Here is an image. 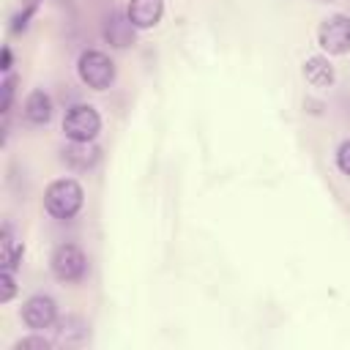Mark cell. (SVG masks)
<instances>
[{
  "mask_svg": "<svg viewBox=\"0 0 350 350\" xmlns=\"http://www.w3.org/2000/svg\"><path fill=\"white\" fill-rule=\"evenodd\" d=\"M85 202V191L74 178H57L44 191V205L55 219H71L79 213Z\"/></svg>",
  "mask_w": 350,
  "mask_h": 350,
  "instance_id": "1",
  "label": "cell"
},
{
  "mask_svg": "<svg viewBox=\"0 0 350 350\" xmlns=\"http://www.w3.org/2000/svg\"><path fill=\"white\" fill-rule=\"evenodd\" d=\"M77 74L82 79V85L93 88V90H107L115 82V63L107 52L101 49H85L77 60Z\"/></svg>",
  "mask_w": 350,
  "mask_h": 350,
  "instance_id": "2",
  "label": "cell"
},
{
  "mask_svg": "<svg viewBox=\"0 0 350 350\" xmlns=\"http://www.w3.org/2000/svg\"><path fill=\"white\" fill-rule=\"evenodd\" d=\"M101 131V118L90 104H71L63 115V134L71 142H90Z\"/></svg>",
  "mask_w": 350,
  "mask_h": 350,
  "instance_id": "3",
  "label": "cell"
},
{
  "mask_svg": "<svg viewBox=\"0 0 350 350\" xmlns=\"http://www.w3.org/2000/svg\"><path fill=\"white\" fill-rule=\"evenodd\" d=\"M49 268H52V276L57 282L74 284V282H79L85 276L88 257L77 243H60V246H55V252L49 257Z\"/></svg>",
  "mask_w": 350,
  "mask_h": 350,
  "instance_id": "4",
  "label": "cell"
},
{
  "mask_svg": "<svg viewBox=\"0 0 350 350\" xmlns=\"http://www.w3.org/2000/svg\"><path fill=\"white\" fill-rule=\"evenodd\" d=\"M317 44L325 55H345L350 52V16L331 14L317 27Z\"/></svg>",
  "mask_w": 350,
  "mask_h": 350,
  "instance_id": "5",
  "label": "cell"
},
{
  "mask_svg": "<svg viewBox=\"0 0 350 350\" xmlns=\"http://www.w3.org/2000/svg\"><path fill=\"white\" fill-rule=\"evenodd\" d=\"M57 320V306L49 295L38 293V295H30L25 304H22V323L33 331H44L49 328L52 323Z\"/></svg>",
  "mask_w": 350,
  "mask_h": 350,
  "instance_id": "6",
  "label": "cell"
},
{
  "mask_svg": "<svg viewBox=\"0 0 350 350\" xmlns=\"http://www.w3.org/2000/svg\"><path fill=\"white\" fill-rule=\"evenodd\" d=\"M134 25L129 19L126 11H109L104 16V25H101V33H104V41L115 49H126L134 44Z\"/></svg>",
  "mask_w": 350,
  "mask_h": 350,
  "instance_id": "7",
  "label": "cell"
},
{
  "mask_svg": "<svg viewBox=\"0 0 350 350\" xmlns=\"http://www.w3.org/2000/svg\"><path fill=\"white\" fill-rule=\"evenodd\" d=\"M126 14L137 30H150L164 16V0H129Z\"/></svg>",
  "mask_w": 350,
  "mask_h": 350,
  "instance_id": "8",
  "label": "cell"
},
{
  "mask_svg": "<svg viewBox=\"0 0 350 350\" xmlns=\"http://www.w3.org/2000/svg\"><path fill=\"white\" fill-rule=\"evenodd\" d=\"M25 118H27V123H33V126L49 123V118H52V98H49L46 90L36 88V90L27 93V98H25Z\"/></svg>",
  "mask_w": 350,
  "mask_h": 350,
  "instance_id": "9",
  "label": "cell"
},
{
  "mask_svg": "<svg viewBox=\"0 0 350 350\" xmlns=\"http://www.w3.org/2000/svg\"><path fill=\"white\" fill-rule=\"evenodd\" d=\"M101 150L90 142H71L68 148H63V161L71 167V170H90L96 161H98Z\"/></svg>",
  "mask_w": 350,
  "mask_h": 350,
  "instance_id": "10",
  "label": "cell"
},
{
  "mask_svg": "<svg viewBox=\"0 0 350 350\" xmlns=\"http://www.w3.org/2000/svg\"><path fill=\"white\" fill-rule=\"evenodd\" d=\"M304 77H306V82L314 85V88H328V85H334V79H336L331 60L323 57V55L306 57V63H304Z\"/></svg>",
  "mask_w": 350,
  "mask_h": 350,
  "instance_id": "11",
  "label": "cell"
},
{
  "mask_svg": "<svg viewBox=\"0 0 350 350\" xmlns=\"http://www.w3.org/2000/svg\"><path fill=\"white\" fill-rule=\"evenodd\" d=\"M22 243L14 238V232H11V227L8 224H3V230H0V262H3V268H8V271H16V265L22 262Z\"/></svg>",
  "mask_w": 350,
  "mask_h": 350,
  "instance_id": "12",
  "label": "cell"
},
{
  "mask_svg": "<svg viewBox=\"0 0 350 350\" xmlns=\"http://www.w3.org/2000/svg\"><path fill=\"white\" fill-rule=\"evenodd\" d=\"M57 336H60V342H66V345L79 342V339L85 336V323H82L79 317H63V320L57 323Z\"/></svg>",
  "mask_w": 350,
  "mask_h": 350,
  "instance_id": "13",
  "label": "cell"
},
{
  "mask_svg": "<svg viewBox=\"0 0 350 350\" xmlns=\"http://www.w3.org/2000/svg\"><path fill=\"white\" fill-rule=\"evenodd\" d=\"M0 284H3V293H0V304H8L16 293V279H14V271L3 268V276H0Z\"/></svg>",
  "mask_w": 350,
  "mask_h": 350,
  "instance_id": "14",
  "label": "cell"
},
{
  "mask_svg": "<svg viewBox=\"0 0 350 350\" xmlns=\"http://www.w3.org/2000/svg\"><path fill=\"white\" fill-rule=\"evenodd\" d=\"M336 167L350 178V139H345L339 145V150H336Z\"/></svg>",
  "mask_w": 350,
  "mask_h": 350,
  "instance_id": "15",
  "label": "cell"
},
{
  "mask_svg": "<svg viewBox=\"0 0 350 350\" xmlns=\"http://www.w3.org/2000/svg\"><path fill=\"white\" fill-rule=\"evenodd\" d=\"M22 347H38V350H49V347H52V342H49V339H44V336H25V339H19V342L14 345V350H22Z\"/></svg>",
  "mask_w": 350,
  "mask_h": 350,
  "instance_id": "16",
  "label": "cell"
},
{
  "mask_svg": "<svg viewBox=\"0 0 350 350\" xmlns=\"http://www.w3.org/2000/svg\"><path fill=\"white\" fill-rule=\"evenodd\" d=\"M11 60H14V57H11V46L5 44V46H3V60H0V68H3L5 74L11 71Z\"/></svg>",
  "mask_w": 350,
  "mask_h": 350,
  "instance_id": "17",
  "label": "cell"
},
{
  "mask_svg": "<svg viewBox=\"0 0 350 350\" xmlns=\"http://www.w3.org/2000/svg\"><path fill=\"white\" fill-rule=\"evenodd\" d=\"M41 3H44V0H22V8H33V11H38Z\"/></svg>",
  "mask_w": 350,
  "mask_h": 350,
  "instance_id": "18",
  "label": "cell"
},
{
  "mask_svg": "<svg viewBox=\"0 0 350 350\" xmlns=\"http://www.w3.org/2000/svg\"><path fill=\"white\" fill-rule=\"evenodd\" d=\"M317 3H334V0H317Z\"/></svg>",
  "mask_w": 350,
  "mask_h": 350,
  "instance_id": "19",
  "label": "cell"
}]
</instances>
